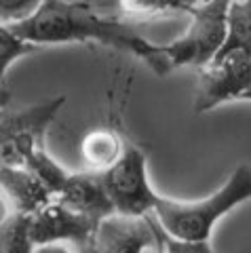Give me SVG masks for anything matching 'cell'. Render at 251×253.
Returning <instances> with one entry per match:
<instances>
[{
    "label": "cell",
    "mask_w": 251,
    "mask_h": 253,
    "mask_svg": "<svg viewBox=\"0 0 251 253\" xmlns=\"http://www.w3.org/2000/svg\"><path fill=\"white\" fill-rule=\"evenodd\" d=\"M243 99H249V101H251V91H247L245 95H243Z\"/></svg>",
    "instance_id": "cell-18"
},
{
    "label": "cell",
    "mask_w": 251,
    "mask_h": 253,
    "mask_svg": "<svg viewBox=\"0 0 251 253\" xmlns=\"http://www.w3.org/2000/svg\"><path fill=\"white\" fill-rule=\"evenodd\" d=\"M36 253H70V251L64 249L61 245H46V247H41Z\"/></svg>",
    "instance_id": "cell-16"
},
{
    "label": "cell",
    "mask_w": 251,
    "mask_h": 253,
    "mask_svg": "<svg viewBox=\"0 0 251 253\" xmlns=\"http://www.w3.org/2000/svg\"><path fill=\"white\" fill-rule=\"evenodd\" d=\"M123 146H125V137L112 126H106V129L91 131L83 139V154L89 161L91 169L106 171L121 156Z\"/></svg>",
    "instance_id": "cell-11"
},
{
    "label": "cell",
    "mask_w": 251,
    "mask_h": 253,
    "mask_svg": "<svg viewBox=\"0 0 251 253\" xmlns=\"http://www.w3.org/2000/svg\"><path fill=\"white\" fill-rule=\"evenodd\" d=\"M247 91H251V55L245 51L224 55L201 72L194 95V112L203 114L224 101L243 99Z\"/></svg>",
    "instance_id": "cell-6"
},
{
    "label": "cell",
    "mask_w": 251,
    "mask_h": 253,
    "mask_svg": "<svg viewBox=\"0 0 251 253\" xmlns=\"http://www.w3.org/2000/svg\"><path fill=\"white\" fill-rule=\"evenodd\" d=\"M2 181V199L6 211L21 213V215H34L42 207L55 201V196L32 171L23 167H2L0 171Z\"/></svg>",
    "instance_id": "cell-10"
},
{
    "label": "cell",
    "mask_w": 251,
    "mask_h": 253,
    "mask_svg": "<svg viewBox=\"0 0 251 253\" xmlns=\"http://www.w3.org/2000/svg\"><path fill=\"white\" fill-rule=\"evenodd\" d=\"M66 104V97L44 99L30 108H2V167H23L28 158L44 148V135Z\"/></svg>",
    "instance_id": "cell-5"
},
{
    "label": "cell",
    "mask_w": 251,
    "mask_h": 253,
    "mask_svg": "<svg viewBox=\"0 0 251 253\" xmlns=\"http://www.w3.org/2000/svg\"><path fill=\"white\" fill-rule=\"evenodd\" d=\"M91 243L95 253H150L161 247L163 228L154 215L127 217L114 213L97 226Z\"/></svg>",
    "instance_id": "cell-7"
},
{
    "label": "cell",
    "mask_w": 251,
    "mask_h": 253,
    "mask_svg": "<svg viewBox=\"0 0 251 253\" xmlns=\"http://www.w3.org/2000/svg\"><path fill=\"white\" fill-rule=\"evenodd\" d=\"M150 253H165V247H163V243H161V247H156V249H152Z\"/></svg>",
    "instance_id": "cell-17"
},
{
    "label": "cell",
    "mask_w": 251,
    "mask_h": 253,
    "mask_svg": "<svg viewBox=\"0 0 251 253\" xmlns=\"http://www.w3.org/2000/svg\"><path fill=\"white\" fill-rule=\"evenodd\" d=\"M163 247L165 253H213L209 243H182L171 239L169 234H165V230H163Z\"/></svg>",
    "instance_id": "cell-15"
},
{
    "label": "cell",
    "mask_w": 251,
    "mask_h": 253,
    "mask_svg": "<svg viewBox=\"0 0 251 253\" xmlns=\"http://www.w3.org/2000/svg\"><path fill=\"white\" fill-rule=\"evenodd\" d=\"M38 51V46L23 41L17 34H13L9 28H2L0 26V81L4 83V76H6V70L17 59L26 57V55Z\"/></svg>",
    "instance_id": "cell-13"
},
{
    "label": "cell",
    "mask_w": 251,
    "mask_h": 253,
    "mask_svg": "<svg viewBox=\"0 0 251 253\" xmlns=\"http://www.w3.org/2000/svg\"><path fill=\"white\" fill-rule=\"evenodd\" d=\"M121 4L114 2H59L46 0L32 17L9 26L13 34L36 46L97 42L108 49L121 51L142 59L154 74H169L171 63L163 44H154L125 23ZM4 28V26H2Z\"/></svg>",
    "instance_id": "cell-1"
},
{
    "label": "cell",
    "mask_w": 251,
    "mask_h": 253,
    "mask_svg": "<svg viewBox=\"0 0 251 253\" xmlns=\"http://www.w3.org/2000/svg\"><path fill=\"white\" fill-rule=\"evenodd\" d=\"M245 201H251V167L239 165L217 192L201 201H173L159 194L152 215L171 239L209 243L217 219Z\"/></svg>",
    "instance_id": "cell-2"
},
{
    "label": "cell",
    "mask_w": 251,
    "mask_h": 253,
    "mask_svg": "<svg viewBox=\"0 0 251 253\" xmlns=\"http://www.w3.org/2000/svg\"><path fill=\"white\" fill-rule=\"evenodd\" d=\"M104 181L119 215L148 217L152 215L159 192L148 179V158L137 144L125 139L116 163L104 171Z\"/></svg>",
    "instance_id": "cell-4"
},
{
    "label": "cell",
    "mask_w": 251,
    "mask_h": 253,
    "mask_svg": "<svg viewBox=\"0 0 251 253\" xmlns=\"http://www.w3.org/2000/svg\"><path fill=\"white\" fill-rule=\"evenodd\" d=\"M97 230V224L68 205L55 199L38 213L30 215V236L36 247L59 245L61 241L89 243Z\"/></svg>",
    "instance_id": "cell-8"
},
{
    "label": "cell",
    "mask_w": 251,
    "mask_h": 253,
    "mask_svg": "<svg viewBox=\"0 0 251 253\" xmlns=\"http://www.w3.org/2000/svg\"><path fill=\"white\" fill-rule=\"evenodd\" d=\"M57 201L68 205L70 209L78 211L81 215L89 217L91 221H95L97 226L116 213L104 181V171L95 169L70 173Z\"/></svg>",
    "instance_id": "cell-9"
},
{
    "label": "cell",
    "mask_w": 251,
    "mask_h": 253,
    "mask_svg": "<svg viewBox=\"0 0 251 253\" xmlns=\"http://www.w3.org/2000/svg\"><path fill=\"white\" fill-rule=\"evenodd\" d=\"M41 4L42 2H30V0H17V2L2 0V4H0V26L9 28V26H15V23L30 19L41 9Z\"/></svg>",
    "instance_id": "cell-14"
},
{
    "label": "cell",
    "mask_w": 251,
    "mask_h": 253,
    "mask_svg": "<svg viewBox=\"0 0 251 253\" xmlns=\"http://www.w3.org/2000/svg\"><path fill=\"white\" fill-rule=\"evenodd\" d=\"M228 9L230 2H199L192 6L186 32L163 44L171 68L194 66L205 70L217 59L228 38Z\"/></svg>",
    "instance_id": "cell-3"
},
{
    "label": "cell",
    "mask_w": 251,
    "mask_h": 253,
    "mask_svg": "<svg viewBox=\"0 0 251 253\" xmlns=\"http://www.w3.org/2000/svg\"><path fill=\"white\" fill-rule=\"evenodd\" d=\"M234 51H245L251 55V0L249 2H230L228 9V38L222 53L217 55H230Z\"/></svg>",
    "instance_id": "cell-12"
}]
</instances>
